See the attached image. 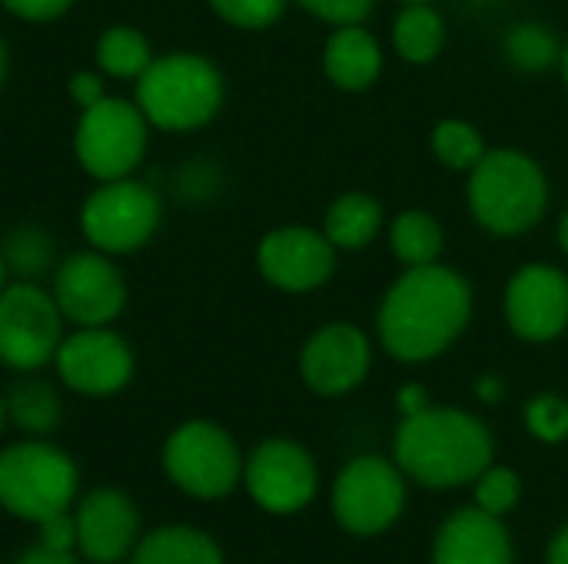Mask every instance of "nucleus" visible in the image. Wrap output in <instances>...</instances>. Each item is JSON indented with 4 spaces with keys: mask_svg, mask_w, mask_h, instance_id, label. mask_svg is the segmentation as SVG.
Masks as SVG:
<instances>
[{
    "mask_svg": "<svg viewBox=\"0 0 568 564\" xmlns=\"http://www.w3.org/2000/svg\"><path fill=\"white\" fill-rule=\"evenodd\" d=\"M476 296L469 279L446 266H409L383 293L376 332L383 349L399 362H429L443 356L473 322Z\"/></svg>",
    "mask_w": 568,
    "mask_h": 564,
    "instance_id": "f257e3e1",
    "label": "nucleus"
},
{
    "mask_svg": "<svg viewBox=\"0 0 568 564\" xmlns=\"http://www.w3.org/2000/svg\"><path fill=\"white\" fill-rule=\"evenodd\" d=\"M493 432L483 419L449 406H429L399 422L396 465L426 489H459L493 465Z\"/></svg>",
    "mask_w": 568,
    "mask_h": 564,
    "instance_id": "f03ea898",
    "label": "nucleus"
},
{
    "mask_svg": "<svg viewBox=\"0 0 568 564\" xmlns=\"http://www.w3.org/2000/svg\"><path fill=\"white\" fill-rule=\"evenodd\" d=\"M466 203L473 219L493 236H523L549 209V176L523 150L496 146L469 170Z\"/></svg>",
    "mask_w": 568,
    "mask_h": 564,
    "instance_id": "7ed1b4c3",
    "label": "nucleus"
},
{
    "mask_svg": "<svg viewBox=\"0 0 568 564\" xmlns=\"http://www.w3.org/2000/svg\"><path fill=\"white\" fill-rule=\"evenodd\" d=\"M226 96L220 66L196 50H173L153 57L136 80V106L150 126L166 133H190L216 120Z\"/></svg>",
    "mask_w": 568,
    "mask_h": 564,
    "instance_id": "20e7f679",
    "label": "nucleus"
},
{
    "mask_svg": "<svg viewBox=\"0 0 568 564\" xmlns=\"http://www.w3.org/2000/svg\"><path fill=\"white\" fill-rule=\"evenodd\" d=\"M77 485L80 472L73 459L50 442H17L0 452V505L23 522L67 512Z\"/></svg>",
    "mask_w": 568,
    "mask_h": 564,
    "instance_id": "39448f33",
    "label": "nucleus"
},
{
    "mask_svg": "<svg viewBox=\"0 0 568 564\" xmlns=\"http://www.w3.org/2000/svg\"><path fill=\"white\" fill-rule=\"evenodd\" d=\"M150 140V120L136 106V100L123 96H103L93 106L80 110L77 130H73V153L83 173H90L97 183L133 176L136 166L146 156Z\"/></svg>",
    "mask_w": 568,
    "mask_h": 564,
    "instance_id": "423d86ee",
    "label": "nucleus"
},
{
    "mask_svg": "<svg viewBox=\"0 0 568 564\" xmlns=\"http://www.w3.org/2000/svg\"><path fill=\"white\" fill-rule=\"evenodd\" d=\"M163 203L153 186L123 176L100 183L80 206V229L87 243L106 256L143 249L160 229Z\"/></svg>",
    "mask_w": 568,
    "mask_h": 564,
    "instance_id": "0eeeda50",
    "label": "nucleus"
},
{
    "mask_svg": "<svg viewBox=\"0 0 568 564\" xmlns=\"http://www.w3.org/2000/svg\"><path fill=\"white\" fill-rule=\"evenodd\" d=\"M163 469L170 482L193 499H223L243 479V459L233 435L213 422H183L163 445Z\"/></svg>",
    "mask_w": 568,
    "mask_h": 564,
    "instance_id": "6e6552de",
    "label": "nucleus"
},
{
    "mask_svg": "<svg viewBox=\"0 0 568 564\" xmlns=\"http://www.w3.org/2000/svg\"><path fill=\"white\" fill-rule=\"evenodd\" d=\"M63 312L37 283H7L0 293V362L17 372H37L53 362L63 342Z\"/></svg>",
    "mask_w": 568,
    "mask_h": 564,
    "instance_id": "1a4fd4ad",
    "label": "nucleus"
},
{
    "mask_svg": "<svg viewBox=\"0 0 568 564\" xmlns=\"http://www.w3.org/2000/svg\"><path fill=\"white\" fill-rule=\"evenodd\" d=\"M403 469L379 455L353 459L333 485V512L349 535H379L403 515Z\"/></svg>",
    "mask_w": 568,
    "mask_h": 564,
    "instance_id": "9d476101",
    "label": "nucleus"
},
{
    "mask_svg": "<svg viewBox=\"0 0 568 564\" xmlns=\"http://www.w3.org/2000/svg\"><path fill=\"white\" fill-rule=\"evenodd\" d=\"M67 322L80 326H110L126 306V283L113 259L100 249L73 253L53 266L50 286Z\"/></svg>",
    "mask_w": 568,
    "mask_h": 564,
    "instance_id": "9b49d317",
    "label": "nucleus"
},
{
    "mask_svg": "<svg viewBox=\"0 0 568 564\" xmlns=\"http://www.w3.org/2000/svg\"><path fill=\"white\" fill-rule=\"evenodd\" d=\"M53 366L67 389L103 399L133 379V349L110 326H80L73 336H63Z\"/></svg>",
    "mask_w": 568,
    "mask_h": 564,
    "instance_id": "f8f14e48",
    "label": "nucleus"
},
{
    "mask_svg": "<svg viewBox=\"0 0 568 564\" xmlns=\"http://www.w3.org/2000/svg\"><path fill=\"white\" fill-rule=\"evenodd\" d=\"M506 326L523 342H552L568 329V273L552 263L519 266L503 293Z\"/></svg>",
    "mask_w": 568,
    "mask_h": 564,
    "instance_id": "ddd939ff",
    "label": "nucleus"
},
{
    "mask_svg": "<svg viewBox=\"0 0 568 564\" xmlns=\"http://www.w3.org/2000/svg\"><path fill=\"white\" fill-rule=\"evenodd\" d=\"M260 276L280 293H313L326 286L336 273V246L323 229L310 226H280L270 229L256 246Z\"/></svg>",
    "mask_w": 568,
    "mask_h": 564,
    "instance_id": "4468645a",
    "label": "nucleus"
},
{
    "mask_svg": "<svg viewBox=\"0 0 568 564\" xmlns=\"http://www.w3.org/2000/svg\"><path fill=\"white\" fill-rule=\"evenodd\" d=\"M243 482L260 509L273 515H293L313 502L320 475L303 445L290 439H266L243 465Z\"/></svg>",
    "mask_w": 568,
    "mask_h": 564,
    "instance_id": "2eb2a0df",
    "label": "nucleus"
},
{
    "mask_svg": "<svg viewBox=\"0 0 568 564\" xmlns=\"http://www.w3.org/2000/svg\"><path fill=\"white\" fill-rule=\"evenodd\" d=\"M373 346L366 332L353 322L320 326L300 352V376L316 396H346L369 376Z\"/></svg>",
    "mask_w": 568,
    "mask_h": 564,
    "instance_id": "dca6fc26",
    "label": "nucleus"
},
{
    "mask_svg": "<svg viewBox=\"0 0 568 564\" xmlns=\"http://www.w3.org/2000/svg\"><path fill=\"white\" fill-rule=\"evenodd\" d=\"M136 509L116 489L90 492L77 509V545L97 564H113L130 555L136 542Z\"/></svg>",
    "mask_w": 568,
    "mask_h": 564,
    "instance_id": "f3484780",
    "label": "nucleus"
},
{
    "mask_svg": "<svg viewBox=\"0 0 568 564\" xmlns=\"http://www.w3.org/2000/svg\"><path fill=\"white\" fill-rule=\"evenodd\" d=\"M433 564H513L506 525L479 505L453 512L433 545Z\"/></svg>",
    "mask_w": 568,
    "mask_h": 564,
    "instance_id": "a211bd4d",
    "label": "nucleus"
},
{
    "mask_svg": "<svg viewBox=\"0 0 568 564\" xmlns=\"http://www.w3.org/2000/svg\"><path fill=\"white\" fill-rule=\"evenodd\" d=\"M323 73L336 90L363 93L369 90L383 73V47L379 40L363 27H336L323 43Z\"/></svg>",
    "mask_w": 568,
    "mask_h": 564,
    "instance_id": "6ab92c4d",
    "label": "nucleus"
},
{
    "mask_svg": "<svg viewBox=\"0 0 568 564\" xmlns=\"http://www.w3.org/2000/svg\"><path fill=\"white\" fill-rule=\"evenodd\" d=\"M383 229V203L369 193H343L329 203L323 216V233L336 253H363L376 243Z\"/></svg>",
    "mask_w": 568,
    "mask_h": 564,
    "instance_id": "aec40b11",
    "label": "nucleus"
},
{
    "mask_svg": "<svg viewBox=\"0 0 568 564\" xmlns=\"http://www.w3.org/2000/svg\"><path fill=\"white\" fill-rule=\"evenodd\" d=\"M446 47V20L433 3H403L393 20V50L409 66L433 63Z\"/></svg>",
    "mask_w": 568,
    "mask_h": 564,
    "instance_id": "412c9836",
    "label": "nucleus"
},
{
    "mask_svg": "<svg viewBox=\"0 0 568 564\" xmlns=\"http://www.w3.org/2000/svg\"><path fill=\"white\" fill-rule=\"evenodd\" d=\"M130 564H223L220 545L186 525L156 529L136 548Z\"/></svg>",
    "mask_w": 568,
    "mask_h": 564,
    "instance_id": "4be33fe9",
    "label": "nucleus"
},
{
    "mask_svg": "<svg viewBox=\"0 0 568 564\" xmlns=\"http://www.w3.org/2000/svg\"><path fill=\"white\" fill-rule=\"evenodd\" d=\"M562 40L542 20H516L503 33V57L519 73H546L562 60Z\"/></svg>",
    "mask_w": 568,
    "mask_h": 564,
    "instance_id": "5701e85b",
    "label": "nucleus"
},
{
    "mask_svg": "<svg viewBox=\"0 0 568 564\" xmlns=\"http://www.w3.org/2000/svg\"><path fill=\"white\" fill-rule=\"evenodd\" d=\"M389 246H393V256L403 263V269L429 266V263H439L446 249V233L429 209H403L399 216H393Z\"/></svg>",
    "mask_w": 568,
    "mask_h": 564,
    "instance_id": "b1692460",
    "label": "nucleus"
},
{
    "mask_svg": "<svg viewBox=\"0 0 568 564\" xmlns=\"http://www.w3.org/2000/svg\"><path fill=\"white\" fill-rule=\"evenodd\" d=\"M153 63L150 40L130 23H116L97 40V66L113 80H140Z\"/></svg>",
    "mask_w": 568,
    "mask_h": 564,
    "instance_id": "393cba45",
    "label": "nucleus"
},
{
    "mask_svg": "<svg viewBox=\"0 0 568 564\" xmlns=\"http://www.w3.org/2000/svg\"><path fill=\"white\" fill-rule=\"evenodd\" d=\"M0 259L7 263L10 276H17L23 283H37L40 276H47L53 269V236L33 223L13 226L0 239Z\"/></svg>",
    "mask_w": 568,
    "mask_h": 564,
    "instance_id": "a878e982",
    "label": "nucleus"
},
{
    "mask_svg": "<svg viewBox=\"0 0 568 564\" xmlns=\"http://www.w3.org/2000/svg\"><path fill=\"white\" fill-rule=\"evenodd\" d=\"M7 402V416L17 429L30 432V435H50L60 425V399L57 392L40 382V379H27L17 382L10 389Z\"/></svg>",
    "mask_w": 568,
    "mask_h": 564,
    "instance_id": "bb28decb",
    "label": "nucleus"
},
{
    "mask_svg": "<svg viewBox=\"0 0 568 564\" xmlns=\"http://www.w3.org/2000/svg\"><path fill=\"white\" fill-rule=\"evenodd\" d=\"M429 146L436 153V160L446 166V170H456V173H469L483 156H486V140L483 133L469 123V120H439L433 126V136H429Z\"/></svg>",
    "mask_w": 568,
    "mask_h": 564,
    "instance_id": "cd10ccee",
    "label": "nucleus"
},
{
    "mask_svg": "<svg viewBox=\"0 0 568 564\" xmlns=\"http://www.w3.org/2000/svg\"><path fill=\"white\" fill-rule=\"evenodd\" d=\"M523 495V482L513 469L506 465H489L479 479H476V505L496 519L509 515L519 505Z\"/></svg>",
    "mask_w": 568,
    "mask_h": 564,
    "instance_id": "c85d7f7f",
    "label": "nucleus"
},
{
    "mask_svg": "<svg viewBox=\"0 0 568 564\" xmlns=\"http://www.w3.org/2000/svg\"><path fill=\"white\" fill-rule=\"evenodd\" d=\"M526 429L532 432V439L546 442V445H559L568 439V402L556 392H542L532 396L526 406Z\"/></svg>",
    "mask_w": 568,
    "mask_h": 564,
    "instance_id": "c756f323",
    "label": "nucleus"
},
{
    "mask_svg": "<svg viewBox=\"0 0 568 564\" xmlns=\"http://www.w3.org/2000/svg\"><path fill=\"white\" fill-rule=\"evenodd\" d=\"M290 0H210L213 13L236 30H266L286 13Z\"/></svg>",
    "mask_w": 568,
    "mask_h": 564,
    "instance_id": "7c9ffc66",
    "label": "nucleus"
},
{
    "mask_svg": "<svg viewBox=\"0 0 568 564\" xmlns=\"http://www.w3.org/2000/svg\"><path fill=\"white\" fill-rule=\"evenodd\" d=\"M293 3H300L310 17L333 27L366 23V17L376 10V0H293Z\"/></svg>",
    "mask_w": 568,
    "mask_h": 564,
    "instance_id": "2f4dec72",
    "label": "nucleus"
},
{
    "mask_svg": "<svg viewBox=\"0 0 568 564\" xmlns=\"http://www.w3.org/2000/svg\"><path fill=\"white\" fill-rule=\"evenodd\" d=\"M7 13L20 17V20H30V23H47V20H57L63 17L73 0H0Z\"/></svg>",
    "mask_w": 568,
    "mask_h": 564,
    "instance_id": "473e14b6",
    "label": "nucleus"
},
{
    "mask_svg": "<svg viewBox=\"0 0 568 564\" xmlns=\"http://www.w3.org/2000/svg\"><path fill=\"white\" fill-rule=\"evenodd\" d=\"M37 525H40V545L57 552H70L77 545V519H70L67 512H57Z\"/></svg>",
    "mask_w": 568,
    "mask_h": 564,
    "instance_id": "72a5a7b5",
    "label": "nucleus"
},
{
    "mask_svg": "<svg viewBox=\"0 0 568 564\" xmlns=\"http://www.w3.org/2000/svg\"><path fill=\"white\" fill-rule=\"evenodd\" d=\"M67 90H70V96H73V103H77L80 110H87V106H93L97 100H103V96H106V90H103V76H100V73H90V70L73 73Z\"/></svg>",
    "mask_w": 568,
    "mask_h": 564,
    "instance_id": "f704fd0d",
    "label": "nucleus"
},
{
    "mask_svg": "<svg viewBox=\"0 0 568 564\" xmlns=\"http://www.w3.org/2000/svg\"><path fill=\"white\" fill-rule=\"evenodd\" d=\"M429 406H433V399H429V392H426L419 382L403 386V389H399V396H396V409H399V416H403V419L419 416V412H426Z\"/></svg>",
    "mask_w": 568,
    "mask_h": 564,
    "instance_id": "c9c22d12",
    "label": "nucleus"
},
{
    "mask_svg": "<svg viewBox=\"0 0 568 564\" xmlns=\"http://www.w3.org/2000/svg\"><path fill=\"white\" fill-rule=\"evenodd\" d=\"M13 564H77V558L70 552H57V548H47V545H33V548H27Z\"/></svg>",
    "mask_w": 568,
    "mask_h": 564,
    "instance_id": "e433bc0d",
    "label": "nucleus"
},
{
    "mask_svg": "<svg viewBox=\"0 0 568 564\" xmlns=\"http://www.w3.org/2000/svg\"><path fill=\"white\" fill-rule=\"evenodd\" d=\"M453 3L469 17H493L509 7V0H453Z\"/></svg>",
    "mask_w": 568,
    "mask_h": 564,
    "instance_id": "4c0bfd02",
    "label": "nucleus"
},
{
    "mask_svg": "<svg viewBox=\"0 0 568 564\" xmlns=\"http://www.w3.org/2000/svg\"><path fill=\"white\" fill-rule=\"evenodd\" d=\"M476 396H479L483 402L496 406V402L506 399V382H503L499 376H483V379L476 382Z\"/></svg>",
    "mask_w": 568,
    "mask_h": 564,
    "instance_id": "58836bf2",
    "label": "nucleus"
},
{
    "mask_svg": "<svg viewBox=\"0 0 568 564\" xmlns=\"http://www.w3.org/2000/svg\"><path fill=\"white\" fill-rule=\"evenodd\" d=\"M549 564H568V525L549 545Z\"/></svg>",
    "mask_w": 568,
    "mask_h": 564,
    "instance_id": "ea45409f",
    "label": "nucleus"
},
{
    "mask_svg": "<svg viewBox=\"0 0 568 564\" xmlns=\"http://www.w3.org/2000/svg\"><path fill=\"white\" fill-rule=\"evenodd\" d=\"M556 239H559V249L568 256V209L559 216V229H556Z\"/></svg>",
    "mask_w": 568,
    "mask_h": 564,
    "instance_id": "a19ab883",
    "label": "nucleus"
},
{
    "mask_svg": "<svg viewBox=\"0 0 568 564\" xmlns=\"http://www.w3.org/2000/svg\"><path fill=\"white\" fill-rule=\"evenodd\" d=\"M3 76H7V43L0 37V86H3Z\"/></svg>",
    "mask_w": 568,
    "mask_h": 564,
    "instance_id": "79ce46f5",
    "label": "nucleus"
},
{
    "mask_svg": "<svg viewBox=\"0 0 568 564\" xmlns=\"http://www.w3.org/2000/svg\"><path fill=\"white\" fill-rule=\"evenodd\" d=\"M559 66H562V80H566V90H568V43L562 47V60H559Z\"/></svg>",
    "mask_w": 568,
    "mask_h": 564,
    "instance_id": "37998d69",
    "label": "nucleus"
},
{
    "mask_svg": "<svg viewBox=\"0 0 568 564\" xmlns=\"http://www.w3.org/2000/svg\"><path fill=\"white\" fill-rule=\"evenodd\" d=\"M7 276H10V273H7V263L0 259V293L7 289Z\"/></svg>",
    "mask_w": 568,
    "mask_h": 564,
    "instance_id": "c03bdc74",
    "label": "nucleus"
},
{
    "mask_svg": "<svg viewBox=\"0 0 568 564\" xmlns=\"http://www.w3.org/2000/svg\"><path fill=\"white\" fill-rule=\"evenodd\" d=\"M3 422H7V402L0 399V432H3Z\"/></svg>",
    "mask_w": 568,
    "mask_h": 564,
    "instance_id": "a18cd8bd",
    "label": "nucleus"
},
{
    "mask_svg": "<svg viewBox=\"0 0 568 564\" xmlns=\"http://www.w3.org/2000/svg\"><path fill=\"white\" fill-rule=\"evenodd\" d=\"M399 3H433V0H399Z\"/></svg>",
    "mask_w": 568,
    "mask_h": 564,
    "instance_id": "49530a36",
    "label": "nucleus"
}]
</instances>
